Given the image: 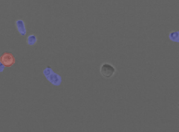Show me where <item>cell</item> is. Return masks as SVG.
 Returning a JSON list of instances; mask_svg holds the SVG:
<instances>
[{"label": "cell", "instance_id": "cell-1", "mask_svg": "<svg viewBox=\"0 0 179 132\" xmlns=\"http://www.w3.org/2000/svg\"><path fill=\"white\" fill-rule=\"evenodd\" d=\"M116 69L109 63H104L100 67V74L105 78H111L115 74Z\"/></svg>", "mask_w": 179, "mask_h": 132}, {"label": "cell", "instance_id": "cell-2", "mask_svg": "<svg viewBox=\"0 0 179 132\" xmlns=\"http://www.w3.org/2000/svg\"><path fill=\"white\" fill-rule=\"evenodd\" d=\"M0 62L3 64V66L7 68H10L14 66L16 62V59L14 56L11 53L5 52L2 54V55L0 57Z\"/></svg>", "mask_w": 179, "mask_h": 132}, {"label": "cell", "instance_id": "cell-3", "mask_svg": "<svg viewBox=\"0 0 179 132\" xmlns=\"http://www.w3.org/2000/svg\"><path fill=\"white\" fill-rule=\"evenodd\" d=\"M46 78L51 84L54 85V86H59L61 84V82H62L60 76H59L57 74L53 73V72Z\"/></svg>", "mask_w": 179, "mask_h": 132}, {"label": "cell", "instance_id": "cell-4", "mask_svg": "<svg viewBox=\"0 0 179 132\" xmlns=\"http://www.w3.org/2000/svg\"><path fill=\"white\" fill-rule=\"evenodd\" d=\"M16 25L19 33L22 36H25L26 34V28L25 26V22L22 20H17L16 22Z\"/></svg>", "mask_w": 179, "mask_h": 132}, {"label": "cell", "instance_id": "cell-5", "mask_svg": "<svg viewBox=\"0 0 179 132\" xmlns=\"http://www.w3.org/2000/svg\"><path fill=\"white\" fill-rule=\"evenodd\" d=\"M37 39L35 35H30L29 37L27 38V43L28 46H34L37 43Z\"/></svg>", "mask_w": 179, "mask_h": 132}, {"label": "cell", "instance_id": "cell-6", "mask_svg": "<svg viewBox=\"0 0 179 132\" xmlns=\"http://www.w3.org/2000/svg\"><path fill=\"white\" fill-rule=\"evenodd\" d=\"M169 39L170 40L173 42H178L179 41V34L178 32L177 31H174V32H171L169 34Z\"/></svg>", "mask_w": 179, "mask_h": 132}, {"label": "cell", "instance_id": "cell-7", "mask_svg": "<svg viewBox=\"0 0 179 132\" xmlns=\"http://www.w3.org/2000/svg\"><path fill=\"white\" fill-rule=\"evenodd\" d=\"M51 73H52V69L50 66H48L46 69L43 70V74H44V75L46 76V77H48V76H49Z\"/></svg>", "mask_w": 179, "mask_h": 132}, {"label": "cell", "instance_id": "cell-8", "mask_svg": "<svg viewBox=\"0 0 179 132\" xmlns=\"http://www.w3.org/2000/svg\"><path fill=\"white\" fill-rule=\"evenodd\" d=\"M4 68H5V66H3L2 63L0 62V73H1V72H2L3 70H4Z\"/></svg>", "mask_w": 179, "mask_h": 132}]
</instances>
